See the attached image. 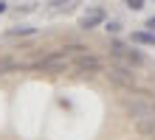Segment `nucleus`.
Masks as SVG:
<instances>
[{
	"mask_svg": "<svg viewBox=\"0 0 155 140\" xmlns=\"http://www.w3.org/2000/svg\"><path fill=\"white\" fill-rule=\"evenodd\" d=\"M25 67V64H20V62H17L14 59V56H0V76H8V73H17V70H23Z\"/></svg>",
	"mask_w": 155,
	"mask_h": 140,
	"instance_id": "9",
	"label": "nucleus"
},
{
	"mask_svg": "<svg viewBox=\"0 0 155 140\" xmlns=\"http://www.w3.org/2000/svg\"><path fill=\"white\" fill-rule=\"evenodd\" d=\"M110 59H113V62H127V64H133V67L138 70V67L147 64V53H144L141 45H135V42L113 39V42H110Z\"/></svg>",
	"mask_w": 155,
	"mask_h": 140,
	"instance_id": "3",
	"label": "nucleus"
},
{
	"mask_svg": "<svg viewBox=\"0 0 155 140\" xmlns=\"http://www.w3.org/2000/svg\"><path fill=\"white\" fill-rule=\"evenodd\" d=\"M59 51L65 53V56H79V53H87V45L85 42H65Z\"/></svg>",
	"mask_w": 155,
	"mask_h": 140,
	"instance_id": "11",
	"label": "nucleus"
},
{
	"mask_svg": "<svg viewBox=\"0 0 155 140\" xmlns=\"http://www.w3.org/2000/svg\"><path fill=\"white\" fill-rule=\"evenodd\" d=\"M121 3L130 8V11H141V8H144V0H121Z\"/></svg>",
	"mask_w": 155,
	"mask_h": 140,
	"instance_id": "13",
	"label": "nucleus"
},
{
	"mask_svg": "<svg viewBox=\"0 0 155 140\" xmlns=\"http://www.w3.org/2000/svg\"><path fill=\"white\" fill-rule=\"evenodd\" d=\"M34 34H37L34 25H17V28H8L3 36H6V39H20V36H34Z\"/></svg>",
	"mask_w": 155,
	"mask_h": 140,
	"instance_id": "10",
	"label": "nucleus"
},
{
	"mask_svg": "<svg viewBox=\"0 0 155 140\" xmlns=\"http://www.w3.org/2000/svg\"><path fill=\"white\" fill-rule=\"evenodd\" d=\"M104 20H107V11L96 6V8H90L87 14H82V17H79V31H93V28L104 25Z\"/></svg>",
	"mask_w": 155,
	"mask_h": 140,
	"instance_id": "6",
	"label": "nucleus"
},
{
	"mask_svg": "<svg viewBox=\"0 0 155 140\" xmlns=\"http://www.w3.org/2000/svg\"><path fill=\"white\" fill-rule=\"evenodd\" d=\"M104 31L116 36L118 31H121V23H118V20H104Z\"/></svg>",
	"mask_w": 155,
	"mask_h": 140,
	"instance_id": "12",
	"label": "nucleus"
},
{
	"mask_svg": "<svg viewBox=\"0 0 155 140\" xmlns=\"http://www.w3.org/2000/svg\"><path fill=\"white\" fill-rule=\"evenodd\" d=\"M104 79L110 81V87L121 90V92H135L138 90V73L127 62H113L110 59V64L104 67Z\"/></svg>",
	"mask_w": 155,
	"mask_h": 140,
	"instance_id": "1",
	"label": "nucleus"
},
{
	"mask_svg": "<svg viewBox=\"0 0 155 140\" xmlns=\"http://www.w3.org/2000/svg\"><path fill=\"white\" fill-rule=\"evenodd\" d=\"M8 11V3H3V0H0V14H6Z\"/></svg>",
	"mask_w": 155,
	"mask_h": 140,
	"instance_id": "15",
	"label": "nucleus"
},
{
	"mask_svg": "<svg viewBox=\"0 0 155 140\" xmlns=\"http://www.w3.org/2000/svg\"><path fill=\"white\" fill-rule=\"evenodd\" d=\"M144 28H150V31H155V14L147 17V23H144Z\"/></svg>",
	"mask_w": 155,
	"mask_h": 140,
	"instance_id": "14",
	"label": "nucleus"
},
{
	"mask_svg": "<svg viewBox=\"0 0 155 140\" xmlns=\"http://www.w3.org/2000/svg\"><path fill=\"white\" fill-rule=\"evenodd\" d=\"M28 70H40V73H68L71 70V62H68V56L62 53V51H48L45 56H40L37 62H31L28 64Z\"/></svg>",
	"mask_w": 155,
	"mask_h": 140,
	"instance_id": "4",
	"label": "nucleus"
},
{
	"mask_svg": "<svg viewBox=\"0 0 155 140\" xmlns=\"http://www.w3.org/2000/svg\"><path fill=\"white\" fill-rule=\"evenodd\" d=\"M74 67L82 76H96V73H104V62L96 53H79L74 56Z\"/></svg>",
	"mask_w": 155,
	"mask_h": 140,
	"instance_id": "5",
	"label": "nucleus"
},
{
	"mask_svg": "<svg viewBox=\"0 0 155 140\" xmlns=\"http://www.w3.org/2000/svg\"><path fill=\"white\" fill-rule=\"evenodd\" d=\"M121 109L127 112V118H150L155 115V92L150 90H138L135 95H121Z\"/></svg>",
	"mask_w": 155,
	"mask_h": 140,
	"instance_id": "2",
	"label": "nucleus"
},
{
	"mask_svg": "<svg viewBox=\"0 0 155 140\" xmlns=\"http://www.w3.org/2000/svg\"><path fill=\"white\" fill-rule=\"evenodd\" d=\"M135 135L144 137V140H155V115L135 120Z\"/></svg>",
	"mask_w": 155,
	"mask_h": 140,
	"instance_id": "7",
	"label": "nucleus"
},
{
	"mask_svg": "<svg viewBox=\"0 0 155 140\" xmlns=\"http://www.w3.org/2000/svg\"><path fill=\"white\" fill-rule=\"evenodd\" d=\"M130 42L141 45V48H155V31H150V28H141V31H133V34H130Z\"/></svg>",
	"mask_w": 155,
	"mask_h": 140,
	"instance_id": "8",
	"label": "nucleus"
}]
</instances>
